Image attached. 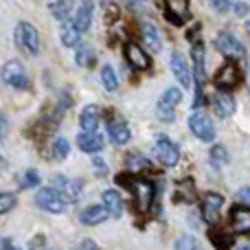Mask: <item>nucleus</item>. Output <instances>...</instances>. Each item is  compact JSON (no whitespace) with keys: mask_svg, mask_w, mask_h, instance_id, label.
Segmentation results:
<instances>
[{"mask_svg":"<svg viewBox=\"0 0 250 250\" xmlns=\"http://www.w3.org/2000/svg\"><path fill=\"white\" fill-rule=\"evenodd\" d=\"M230 229L237 235H250V208L239 204L230 211Z\"/></svg>","mask_w":250,"mask_h":250,"instance_id":"obj_14","label":"nucleus"},{"mask_svg":"<svg viewBox=\"0 0 250 250\" xmlns=\"http://www.w3.org/2000/svg\"><path fill=\"white\" fill-rule=\"evenodd\" d=\"M208 239H211L213 246L220 248V250L233 246V235H229L226 230H215V233H208Z\"/></svg>","mask_w":250,"mask_h":250,"instance_id":"obj_30","label":"nucleus"},{"mask_svg":"<svg viewBox=\"0 0 250 250\" xmlns=\"http://www.w3.org/2000/svg\"><path fill=\"white\" fill-rule=\"evenodd\" d=\"M35 204L40 208L48 213H62L64 211V204L66 200L62 198V193L55 189V187H46V189H40L38 195H35Z\"/></svg>","mask_w":250,"mask_h":250,"instance_id":"obj_6","label":"nucleus"},{"mask_svg":"<svg viewBox=\"0 0 250 250\" xmlns=\"http://www.w3.org/2000/svg\"><path fill=\"white\" fill-rule=\"evenodd\" d=\"M169 66H171L173 77L180 82V86L189 88V86H191V73H189V66H187L185 57H182L180 53H173L171 60H169Z\"/></svg>","mask_w":250,"mask_h":250,"instance_id":"obj_16","label":"nucleus"},{"mask_svg":"<svg viewBox=\"0 0 250 250\" xmlns=\"http://www.w3.org/2000/svg\"><path fill=\"white\" fill-rule=\"evenodd\" d=\"M182 101V90L180 88H167L160 95L158 104H156V114L163 121H173L176 119V105Z\"/></svg>","mask_w":250,"mask_h":250,"instance_id":"obj_3","label":"nucleus"},{"mask_svg":"<svg viewBox=\"0 0 250 250\" xmlns=\"http://www.w3.org/2000/svg\"><path fill=\"white\" fill-rule=\"evenodd\" d=\"M211 7L215 9L217 13H226L235 7V0H211Z\"/></svg>","mask_w":250,"mask_h":250,"instance_id":"obj_38","label":"nucleus"},{"mask_svg":"<svg viewBox=\"0 0 250 250\" xmlns=\"http://www.w3.org/2000/svg\"><path fill=\"white\" fill-rule=\"evenodd\" d=\"M16 44L22 53H26V55H31V57H35L40 53V48H42L40 33L29 22H20V24L16 26Z\"/></svg>","mask_w":250,"mask_h":250,"instance_id":"obj_2","label":"nucleus"},{"mask_svg":"<svg viewBox=\"0 0 250 250\" xmlns=\"http://www.w3.org/2000/svg\"><path fill=\"white\" fill-rule=\"evenodd\" d=\"M191 57H193V77H195V82H198V86H202V83L207 82V68H204L207 51H204L202 40L191 42Z\"/></svg>","mask_w":250,"mask_h":250,"instance_id":"obj_12","label":"nucleus"},{"mask_svg":"<svg viewBox=\"0 0 250 250\" xmlns=\"http://www.w3.org/2000/svg\"><path fill=\"white\" fill-rule=\"evenodd\" d=\"M213 110H215V114L220 119H226L233 114L235 110V101L230 95H226V92H220V95L213 97Z\"/></svg>","mask_w":250,"mask_h":250,"instance_id":"obj_20","label":"nucleus"},{"mask_svg":"<svg viewBox=\"0 0 250 250\" xmlns=\"http://www.w3.org/2000/svg\"><path fill=\"white\" fill-rule=\"evenodd\" d=\"M68 151H70V145H68L66 138H57V141L53 143V147H51L53 160H64L66 156H68Z\"/></svg>","mask_w":250,"mask_h":250,"instance_id":"obj_31","label":"nucleus"},{"mask_svg":"<svg viewBox=\"0 0 250 250\" xmlns=\"http://www.w3.org/2000/svg\"><path fill=\"white\" fill-rule=\"evenodd\" d=\"M235 200H237V204H246V207H250V187L239 189L237 195H235Z\"/></svg>","mask_w":250,"mask_h":250,"instance_id":"obj_39","label":"nucleus"},{"mask_svg":"<svg viewBox=\"0 0 250 250\" xmlns=\"http://www.w3.org/2000/svg\"><path fill=\"white\" fill-rule=\"evenodd\" d=\"M176 248L178 250H193L198 248V239L193 235H182L180 239H176Z\"/></svg>","mask_w":250,"mask_h":250,"instance_id":"obj_35","label":"nucleus"},{"mask_svg":"<svg viewBox=\"0 0 250 250\" xmlns=\"http://www.w3.org/2000/svg\"><path fill=\"white\" fill-rule=\"evenodd\" d=\"M213 82H215V86L220 88V90H233V88H237L239 83H242V73H239V68L230 62V64L222 66V68L217 70Z\"/></svg>","mask_w":250,"mask_h":250,"instance_id":"obj_11","label":"nucleus"},{"mask_svg":"<svg viewBox=\"0 0 250 250\" xmlns=\"http://www.w3.org/2000/svg\"><path fill=\"white\" fill-rule=\"evenodd\" d=\"M248 4L246 2H235V7H233V11L235 13H237V16H246V13H248Z\"/></svg>","mask_w":250,"mask_h":250,"instance_id":"obj_41","label":"nucleus"},{"mask_svg":"<svg viewBox=\"0 0 250 250\" xmlns=\"http://www.w3.org/2000/svg\"><path fill=\"white\" fill-rule=\"evenodd\" d=\"M42 244H44V239H42V237H40V239H31V242H29V248H35V246H42Z\"/></svg>","mask_w":250,"mask_h":250,"instance_id":"obj_44","label":"nucleus"},{"mask_svg":"<svg viewBox=\"0 0 250 250\" xmlns=\"http://www.w3.org/2000/svg\"><path fill=\"white\" fill-rule=\"evenodd\" d=\"M244 29H246V33L250 35V22H246V26H244Z\"/></svg>","mask_w":250,"mask_h":250,"instance_id":"obj_47","label":"nucleus"},{"mask_svg":"<svg viewBox=\"0 0 250 250\" xmlns=\"http://www.w3.org/2000/svg\"><path fill=\"white\" fill-rule=\"evenodd\" d=\"M13 207H16V195L13 193H2L0 195V215H7Z\"/></svg>","mask_w":250,"mask_h":250,"instance_id":"obj_34","label":"nucleus"},{"mask_svg":"<svg viewBox=\"0 0 250 250\" xmlns=\"http://www.w3.org/2000/svg\"><path fill=\"white\" fill-rule=\"evenodd\" d=\"M99 121H101V110L97 105H86L79 114V125H82L86 132H97L99 127Z\"/></svg>","mask_w":250,"mask_h":250,"instance_id":"obj_19","label":"nucleus"},{"mask_svg":"<svg viewBox=\"0 0 250 250\" xmlns=\"http://www.w3.org/2000/svg\"><path fill=\"white\" fill-rule=\"evenodd\" d=\"M141 35H143V42H145V46L149 48V51H160V48H163L160 33H158V29H156L151 22H145V24H143Z\"/></svg>","mask_w":250,"mask_h":250,"instance_id":"obj_22","label":"nucleus"},{"mask_svg":"<svg viewBox=\"0 0 250 250\" xmlns=\"http://www.w3.org/2000/svg\"><path fill=\"white\" fill-rule=\"evenodd\" d=\"M82 248H97V244L92 242V239H83V242H82Z\"/></svg>","mask_w":250,"mask_h":250,"instance_id":"obj_43","label":"nucleus"},{"mask_svg":"<svg viewBox=\"0 0 250 250\" xmlns=\"http://www.w3.org/2000/svg\"><path fill=\"white\" fill-rule=\"evenodd\" d=\"M90 22H92V0H83L82 7L77 9V16H75L73 24L77 26L82 33H86L90 29Z\"/></svg>","mask_w":250,"mask_h":250,"instance_id":"obj_21","label":"nucleus"},{"mask_svg":"<svg viewBox=\"0 0 250 250\" xmlns=\"http://www.w3.org/2000/svg\"><path fill=\"white\" fill-rule=\"evenodd\" d=\"M2 82L7 83V86L16 88V90H26V88H29L26 70L18 60H9L7 64L2 66Z\"/></svg>","mask_w":250,"mask_h":250,"instance_id":"obj_4","label":"nucleus"},{"mask_svg":"<svg viewBox=\"0 0 250 250\" xmlns=\"http://www.w3.org/2000/svg\"><path fill=\"white\" fill-rule=\"evenodd\" d=\"M202 99H204V92H202V86H198V90H195V101H193V108L198 110L200 105H202Z\"/></svg>","mask_w":250,"mask_h":250,"instance_id":"obj_42","label":"nucleus"},{"mask_svg":"<svg viewBox=\"0 0 250 250\" xmlns=\"http://www.w3.org/2000/svg\"><path fill=\"white\" fill-rule=\"evenodd\" d=\"M108 134H110V141L114 143V145H125V143L129 141V127L125 125L123 121H114V123H110V127H108Z\"/></svg>","mask_w":250,"mask_h":250,"instance_id":"obj_24","label":"nucleus"},{"mask_svg":"<svg viewBox=\"0 0 250 250\" xmlns=\"http://www.w3.org/2000/svg\"><path fill=\"white\" fill-rule=\"evenodd\" d=\"M110 215H112L110 208L104 204V207H88L86 211L79 215V220H82V224H86V226H99V224H104Z\"/></svg>","mask_w":250,"mask_h":250,"instance_id":"obj_18","label":"nucleus"},{"mask_svg":"<svg viewBox=\"0 0 250 250\" xmlns=\"http://www.w3.org/2000/svg\"><path fill=\"white\" fill-rule=\"evenodd\" d=\"M92 169L97 171V176H105V173H108V165H105L104 158H95V160H92Z\"/></svg>","mask_w":250,"mask_h":250,"instance_id":"obj_40","label":"nucleus"},{"mask_svg":"<svg viewBox=\"0 0 250 250\" xmlns=\"http://www.w3.org/2000/svg\"><path fill=\"white\" fill-rule=\"evenodd\" d=\"M163 4H165V18L171 24L182 26L191 18L189 0H163Z\"/></svg>","mask_w":250,"mask_h":250,"instance_id":"obj_8","label":"nucleus"},{"mask_svg":"<svg viewBox=\"0 0 250 250\" xmlns=\"http://www.w3.org/2000/svg\"><path fill=\"white\" fill-rule=\"evenodd\" d=\"M125 60H127V64L136 70H149V66H151V60L147 57V53L134 42L125 44Z\"/></svg>","mask_w":250,"mask_h":250,"instance_id":"obj_13","label":"nucleus"},{"mask_svg":"<svg viewBox=\"0 0 250 250\" xmlns=\"http://www.w3.org/2000/svg\"><path fill=\"white\" fill-rule=\"evenodd\" d=\"M215 46L222 55L230 57V60H244V57H246V46H244L233 33H226V31L217 35Z\"/></svg>","mask_w":250,"mask_h":250,"instance_id":"obj_5","label":"nucleus"},{"mask_svg":"<svg viewBox=\"0 0 250 250\" xmlns=\"http://www.w3.org/2000/svg\"><path fill=\"white\" fill-rule=\"evenodd\" d=\"M2 248L4 250H13V244L9 242V239H2Z\"/></svg>","mask_w":250,"mask_h":250,"instance_id":"obj_45","label":"nucleus"},{"mask_svg":"<svg viewBox=\"0 0 250 250\" xmlns=\"http://www.w3.org/2000/svg\"><path fill=\"white\" fill-rule=\"evenodd\" d=\"M104 9H105V11H104V20L108 22V24H114V22H117V18H119V7L110 2V4H104Z\"/></svg>","mask_w":250,"mask_h":250,"instance_id":"obj_37","label":"nucleus"},{"mask_svg":"<svg viewBox=\"0 0 250 250\" xmlns=\"http://www.w3.org/2000/svg\"><path fill=\"white\" fill-rule=\"evenodd\" d=\"M40 185V173L35 171V169H29V171H24V176L20 178V189H33V187Z\"/></svg>","mask_w":250,"mask_h":250,"instance_id":"obj_33","label":"nucleus"},{"mask_svg":"<svg viewBox=\"0 0 250 250\" xmlns=\"http://www.w3.org/2000/svg\"><path fill=\"white\" fill-rule=\"evenodd\" d=\"M208 160L215 169H222L226 163H229V151H226L224 145H213L211 151H208Z\"/></svg>","mask_w":250,"mask_h":250,"instance_id":"obj_28","label":"nucleus"},{"mask_svg":"<svg viewBox=\"0 0 250 250\" xmlns=\"http://www.w3.org/2000/svg\"><path fill=\"white\" fill-rule=\"evenodd\" d=\"M156 156H158V160L163 165H167V167H176L178 165V158H180V151H178V145L171 141L169 136H165V134H160L158 138H156Z\"/></svg>","mask_w":250,"mask_h":250,"instance_id":"obj_7","label":"nucleus"},{"mask_svg":"<svg viewBox=\"0 0 250 250\" xmlns=\"http://www.w3.org/2000/svg\"><path fill=\"white\" fill-rule=\"evenodd\" d=\"M75 9V2L73 0H57V2H53L51 7H48V11L53 13V18L60 22H66L70 18V13H73Z\"/></svg>","mask_w":250,"mask_h":250,"instance_id":"obj_26","label":"nucleus"},{"mask_svg":"<svg viewBox=\"0 0 250 250\" xmlns=\"http://www.w3.org/2000/svg\"><path fill=\"white\" fill-rule=\"evenodd\" d=\"M53 187L60 191L66 202H77L83 191V180H79V178L68 180V178H64V176H55L53 178Z\"/></svg>","mask_w":250,"mask_h":250,"instance_id":"obj_9","label":"nucleus"},{"mask_svg":"<svg viewBox=\"0 0 250 250\" xmlns=\"http://www.w3.org/2000/svg\"><path fill=\"white\" fill-rule=\"evenodd\" d=\"M82 31L77 29L75 24H66L64 29H62V42H64V46H73V48H77L79 44H82Z\"/></svg>","mask_w":250,"mask_h":250,"instance_id":"obj_27","label":"nucleus"},{"mask_svg":"<svg viewBox=\"0 0 250 250\" xmlns=\"http://www.w3.org/2000/svg\"><path fill=\"white\" fill-rule=\"evenodd\" d=\"M136 2H143V0H136Z\"/></svg>","mask_w":250,"mask_h":250,"instance_id":"obj_48","label":"nucleus"},{"mask_svg":"<svg viewBox=\"0 0 250 250\" xmlns=\"http://www.w3.org/2000/svg\"><path fill=\"white\" fill-rule=\"evenodd\" d=\"M104 204L110 208V213H112V217H119L121 215V211H123V198L119 195V191H114V189H105L104 191Z\"/></svg>","mask_w":250,"mask_h":250,"instance_id":"obj_25","label":"nucleus"},{"mask_svg":"<svg viewBox=\"0 0 250 250\" xmlns=\"http://www.w3.org/2000/svg\"><path fill=\"white\" fill-rule=\"evenodd\" d=\"M77 145H79V149L86 151V154H97V151L104 149V136L97 132H86V129H83L77 136Z\"/></svg>","mask_w":250,"mask_h":250,"instance_id":"obj_17","label":"nucleus"},{"mask_svg":"<svg viewBox=\"0 0 250 250\" xmlns=\"http://www.w3.org/2000/svg\"><path fill=\"white\" fill-rule=\"evenodd\" d=\"M101 83H104V88L108 92H114L119 88V79H117V75H114V68L112 66H108L105 64L104 68H101Z\"/></svg>","mask_w":250,"mask_h":250,"instance_id":"obj_29","label":"nucleus"},{"mask_svg":"<svg viewBox=\"0 0 250 250\" xmlns=\"http://www.w3.org/2000/svg\"><path fill=\"white\" fill-rule=\"evenodd\" d=\"M189 129L193 132V136H198L200 141L211 143L215 138V127H213L211 119L202 112H193L189 117Z\"/></svg>","mask_w":250,"mask_h":250,"instance_id":"obj_10","label":"nucleus"},{"mask_svg":"<svg viewBox=\"0 0 250 250\" xmlns=\"http://www.w3.org/2000/svg\"><path fill=\"white\" fill-rule=\"evenodd\" d=\"M75 62L79 66H90L92 64V48L86 46V44H79L77 53H75Z\"/></svg>","mask_w":250,"mask_h":250,"instance_id":"obj_32","label":"nucleus"},{"mask_svg":"<svg viewBox=\"0 0 250 250\" xmlns=\"http://www.w3.org/2000/svg\"><path fill=\"white\" fill-rule=\"evenodd\" d=\"M193 200H195V185L189 178H185L173 189V202H193Z\"/></svg>","mask_w":250,"mask_h":250,"instance_id":"obj_23","label":"nucleus"},{"mask_svg":"<svg viewBox=\"0 0 250 250\" xmlns=\"http://www.w3.org/2000/svg\"><path fill=\"white\" fill-rule=\"evenodd\" d=\"M119 185H125L129 191L134 193V202H136V208L141 213H147L151 208V202L156 198V189L149 180L145 178H127V176H117Z\"/></svg>","mask_w":250,"mask_h":250,"instance_id":"obj_1","label":"nucleus"},{"mask_svg":"<svg viewBox=\"0 0 250 250\" xmlns=\"http://www.w3.org/2000/svg\"><path fill=\"white\" fill-rule=\"evenodd\" d=\"M127 167L129 169H149V163H147V158H143V156H138V154H129Z\"/></svg>","mask_w":250,"mask_h":250,"instance_id":"obj_36","label":"nucleus"},{"mask_svg":"<svg viewBox=\"0 0 250 250\" xmlns=\"http://www.w3.org/2000/svg\"><path fill=\"white\" fill-rule=\"evenodd\" d=\"M222 207H224V198L220 193H207L202 200V217L208 224H215L217 215H220Z\"/></svg>","mask_w":250,"mask_h":250,"instance_id":"obj_15","label":"nucleus"},{"mask_svg":"<svg viewBox=\"0 0 250 250\" xmlns=\"http://www.w3.org/2000/svg\"><path fill=\"white\" fill-rule=\"evenodd\" d=\"M246 82L250 83V60H248V64H246Z\"/></svg>","mask_w":250,"mask_h":250,"instance_id":"obj_46","label":"nucleus"}]
</instances>
